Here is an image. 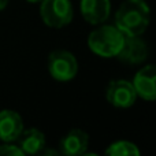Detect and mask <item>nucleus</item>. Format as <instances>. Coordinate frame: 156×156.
I'll use <instances>...</instances> for the list:
<instances>
[{"mask_svg":"<svg viewBox=\"0 0 156 156\" xmlns=\"http://www.w3.org/2000/svg\"><path fill=\"white\" fill-rule=\"evenodd\" d=\"M149 18L151 11L145 0H125L115 12V26L125 36H141Z\"/></svg>","mask_w":156,"mask_h":156,"instance_id":"1","label":"nucleus"},{"mask_svg":"<svg viewBox=\"0 0 156 156\" xmlns=\"http://www.w3.org/2000/svg\"><path fill=\"white\" fill-rule=\"evenodd\" d=\"M125 40V34L115 25H103L88 36V47L101 58H116Z\"/></svg>","mask_w":156,"mask_h":156,"instance_id":"2","label":"nucleus"},{"mask_svg":"<svg viewBox=\"0 0 156 156\" xmlns=\"http://www.w3.org/2000/svg\"><path fill=\"white\" fill-rule=\"evenodd\" d=\"M40 3V14L47 26L60 29L73 21L74 10L70 0H43Z\"/></svg>","mask_w":156,"mask_h":156,"instance_id":"3","label":"nucleus"},{"mask_svg":"<svg viewBox=\"0 0 156 156\" xmlns=\"http://www.w3.org/2000/svg\"><path fill=\"white\" fill-rule=\"evenodd\" d=\"M48 71L55 81L69 82L78 73V62L71 52L55 49L48 56Z\"/></svg>","mask_w":156,"mask_h":156,"instance_id":"4","label":"nucleus"},{"mask_svg":"<svg viewBox=\"0 0 156 156\" xmlns=\"http://www.w3.org/2000/svg\"><path fill=\"white\" fill-rule=\"evenodd\" d=\"M105 99L114 107L129 108L137 100V93L132 82L126 80H114L105 89Z\"/></svg>","mask_w":156,"mask_h":156,"instance_id":"5","label":"nucleus"},{"mask_svg":"<svg viewBox=\"0 0 156 156\" xmlns=\"http://www.w3.org/2000/svg\"><path fill=\"white\" fill-rule=\"evenodd\" d=\"M148 56L147 43L140 36H125L123 44L116 58L127 65H140Z\"/></svg>","mask_w":156,"mask_h":156,"instance_id":"6","label":"nucleus"},{"mask_svg":"<svg viewBox=\"0 0 156 156\" xmlns=\"http://www.w3.org/2000/svg\"><path fill=\"white\" fill-rule=\"evenodd\" d=\"M133 88L137 96L147 101L156 99V69L154 65H147L140 69L133 78Z\"/></svg>","mask_w":156,"mask_h":156,"instance_id":"7","label":"nucleus"},{"mask_svg":"<svg viewBox=\"0 0 156 156\" xmlns=\"http://www.w3.org/2000/svg\"><path fill=\"white\" fill-rule=\"evenodd\" d=\"M89 145V136L81 129H71L62 137L59 143L60 154L66 156H81Z\"/></svg>","mask_w":156,"mask_h":156,"instance_id":"8","label":"nucleus"},{"mask_svg":"<svg viewBox=\"0 0 156 156\" xmlns=\"http://www.w3.org/2000/svg\"><path fill=\"white\" fill-rule=\"evenodd\" d=\"M22 130H23V122L16 111H0V140L3 143L15 141L22 133Z\"/></svg>","mask_w":156,"mask_h":156,"instance_id":"9","label":"nucleus"},{"mask_svg":"<svg viewBox=\"0 0 156 156\" xmlns=\"http://www.w3.org/2000/svg\"><path fill=\"white\" fill-rule=\"evenodd\" d=\"M80 7L83 19L90 25L105 22L111 12L110 0H81Z\"/></svg>","mask_w":156,"mask_h":156,"instance_id":"10","label":"nucleus"},{"mask_svg":"<svg viewBox=\"0 0 156 156\" xmlns=\"http://www.w3.org/2000/svg\"><path fill=\"white\" fill-rule=\"evenodd\" d=\"M16 140H18V147L23 151V154L27 155L40 154L41 149L45 148V136L41 130L36 127L22 130Z\"/></svg>","mask_w":156,"mask_h":156,"instance_id":"11","label":"nucleus"},{"mask_svg":"<svg viewBox=\"0 0 156 156\" xmlns=\"http://www.w3.org/2000/svg\"><path fill=\"white\" fill-rule=\"evenodd\" d=\"M105 155L108 156H138L140 149L134 143L126 140H119L110 144L105 149Z\"/></svg>","mask_w":156,"mask_h":156,"instance_id":"12","label":"nucleus"},{"mask_svg":"<svg viewBox=\"0 0 156 156\" xmlns=\"http://www.w3.org/2000/svg\"><path fill=\"white\" fill-rule=\"evenodd\" d=\"M23 151L18 145H12L10 143H5L0 145V156H23Z\"/></svg>","mask_w":156,"mask_h":156,"instance_id":"13","label":"nucleus"},{"mask_svg":"<svg viewBox=\"0 0 156 156\" xmlns=\"http://www.w3.org/2000/svg\"><path fill=\"white\" fill-rule=\"evenodd\" d=\"M40 155H43V156H48V155L56 156L58 151H55V149H45V148H43V149H41V152H40Z\"/></svg>","mask_w":156,"mask_h":156,"instance_id":"14","label":"nucleus"},{"mask_svg":"<svg viewBox=\"0 0 156 156\" xmlns=\"http://www.w3.org/2000/svg\"><path fill=\"white\" fill-rule=\"evenodd\" d=\"M7 4H8V0H0V11L4 10L7 7Z\"/></svg>","mask_w":156,"mask_h":156,"instance_id":"15","label":"nucleus"},{"mask_svg":"<svg viewBox=\"0 0 156 156\" xmlns=\"http://www.w3.org/2000/svg\"><path fill=\"white\" fill-rule=\"evenodd\" d=\"M26 2H29V3H40V2H43V0H26Z\"/></svg>","mask_w":156,"mask_h":156,"instance_id":"16","label":"nucleus"}]
</instances>
